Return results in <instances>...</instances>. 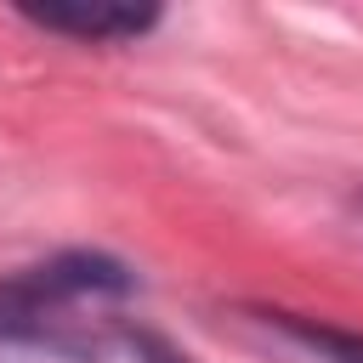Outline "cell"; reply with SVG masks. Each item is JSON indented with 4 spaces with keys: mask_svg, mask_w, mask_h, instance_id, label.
Returning a JSON list of instances; mask_svg holds the SVG:
<instances>
[{
    "mask_svg": "<svg viewBox=\"0 0 363 363\" xmlns=\"http://www.w3.org/2000/svg\"><path fill=\"white\" fill-rule=\"evenodd\" d=\"M130 295V272L108 255L74 250L0 278V340L23 346H91V323Z\"/></svg>",
    "mask_w": 363,
    "mask_h": 363,
    "instance_id": "1",
    "label": "cell"
},
{
    "mask_svg": "<svg viewBox=\"0 0 363 363\" xmlns=\"http://www.w3.org/2000/svg\"><path fill=\"white\" fill-rule=\"evenodd\" d=\"M23 17L34 28H51V34H68V40H91V45L142 40L159 23L153 6H23Z\"/></svg>",
    "mask_w": 363,
    "mask_h": 363,
    "instance_id": "2",
    "label": "cell"
},
{
    "mask_svg": "<svg viewBox=\"0 0 363 363\" xmlns=\"http://www.w3.org/2000/svg\"><path fill=\"white\" fill-rule=\"evenodd\" d=\"M278 323H284L295 340H306L312 352H329L335 363H363V335H346V329H329V323H306V318H295V312H278Z\"/></svg>",
    "mask_w": 363,
    "mask_h": 363,
    "instance_id": "3",
    "label": "cell"
},
{
    "mask_svg": "<svg viewBox=\"0 0 363 363\" xmlns=\"http://www.w3.org/2000/svg\"><path fill=\"white\" fill-rule=\"evenodd\" d=\"M130 346H136V357H142V363H193L187 352H176V346H164L159 335H136Z\"/></svg>",
    "mask_w": 363,
    "mask_h": 363,
    "instance_id": "4",
    "label": "cell"
}]
</instances>
